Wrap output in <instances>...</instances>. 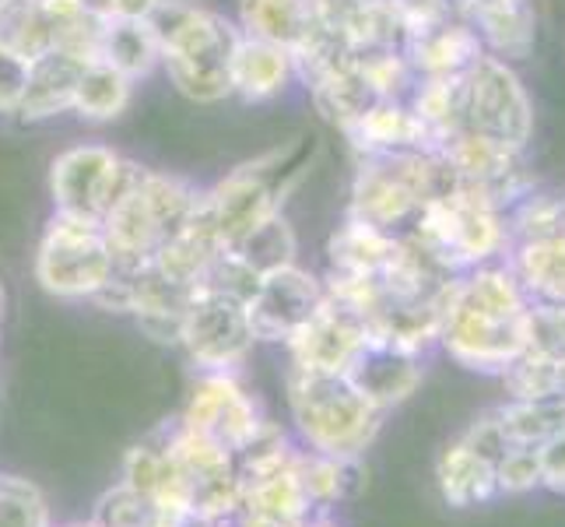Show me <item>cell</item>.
<instances>
[{"label": "cell", "mask_w": 565, "mask_h": 527, "mask_svg": "<svg viewBox=\"0 0 565 527\" xmlns=\"http://www.w3.org/2000/svg\"><path fill=\"white\" fill-rule=\"evenodd\" d=\"M439 345L471 373L499 377L531 345V299L510 267L481 264L454 282Z\"/></svg>", "instance_id": "obj_1"}, {"label": "cell", "mask_w": 565, "mask_h": 527, "mask_svg": "<svg viewBox=\"0 0 565 527\" xmlns=\"http://www.w3.org/2000/svg\"><path fill=\"white\" fill-rule=\"evenodd\" d=\"M148 29L159 43L166 71L186 99L218 103L232 88V56L239 46V32L222 14L204 11L186 0H159L148 14Z\"/></svg>", "instance_id": "obj_2"}, {"label": "cell", "mask_w": 565, "mask_h": 527, "mask_svg": "<svg viewBox=\"0 0 565 527\" xmlns=\"http://www.w3.org/2000/svg\"><path fill=\"white\" fill-rule=\"evenodd\" d=\"M313 159L317 141L302 134V138H291L281 148L264 151L260 159L232 169L204 198L222 246H236L253 229H260L267 219L281 214L285 198L302 183Z\"/></svg>", "instance_id": "obj_3"}, {"label": "cell", "mask_w": 565, "mask_h": 527, "mask_svg": "<svg viewBox=\"0 0 565 527\" xmlns=\"http://www.w3.org/2000/svg\"><path fill=\"white\" fill-rule=\"evenodd\" d=\"M288 415L306 451L330 457H365L383 425V412L369 404L344 373H288Z\"/></svg>", "instance_id": "obj_4"}, {"label": "cell", "mask_w": 565, "mask_h": 527, "mask_svg": "<svg viewBox=\"0 0 565 527\" xmlns=\"http://www.w3.org/2000/svg\"><path fill=\"white\" fill-rule=\"evenodd\" d=\"M446 190H454V169L439 151L362 155L352 187V214L394 232V225H407Z\"/></svg>", "instance_id": "obj_5"}, {"label": "cell", "mask_w": 565, "mask_h": 527, "mask_svg": "<svg viewBox=\"0 0 565 527\" xmlns=\"http://www.w3.org/2000/svg\"><path fill=\"white\" fill-rule=\"evenodd\" d=\"M198 201L201 198L183 180H172V176H159L138 166L127 190L116 198V204L103 219V232L109 240L116 267L130 271L148 264L166 246L172 232L190 219Z\"/></svg>", "instance_id": "obj_6"}, {"label": "cell", "mask_w": 565, "mask_h": 527, "mask_svg": "<svg viewBox=\"0 0 565 527\" xmlns=\"http://www.w3.org/2000/svg\"><path fill=\"white\" fill-rule=\"evenodd\" d=\"M407 236L450 275H467V271L489 264L510 246L505 214L457 187L428 201L412 219Z\"/></svg>", "instance_id": "obj_7"}, {"label": "cell", "mask_w": 565, "mask_h": 527, "mask_svg": "<svg viewBox=\"0 0 565 527\" xmlns=\"http://www.w3.org/2000/svg\"><path fill=\"white\" fill-rule=\"evenodd\" d=\"M116 271L103 222L61 214L35 253V278L56 299H92Z\"/></svg>", "instance_id": "obj_8"}, {"label": "cell", "mask_w": 565, "mask_h": 527, "mask_svg": "<svg viewBox=\"0 0 565 527\" xmlns=\"http://www.w3.org/2000/svg\"><path fill=\"white\" fill-rule=\"evenodd\" d=\"M463 130L502 141L510 148H527L534 134V106L523 82L502 56L484 53L463 74Z\"/></svg>", "instance_id": "obj_9"}, {"label": "cell", "mask_w": 565, "mask_h": 527, "mask_svg": "<svg viewBox=\"0 0 565 527\" xmlns=\"http://www.w3.org/2000/svg\"><path fill=\"white\" fill-rule=\"evenodd\" d=\"M446 166L454 169V187L471 193L495 211H510L516 201L537 190L534 172L527 169L520 148L481 138L475 130H460L439 148Z\"/></svg>", "instance_id": "obj_10"}, {"label": "cell", "mask_w": 565, "mask_h": 527, "mask_svg": "<svg viewBox=\"0 0 565 527\" xmlns=\"http://www.w3.org/2000/svg\"><path fill=\"white\" fill-rule=\"evenodd\" d=\"M246 299L218 288H201L183 314L180 348L201 373H232L253 348Z\"/></svg>", "instance_id": "obj_11"}, {"label": "cell", "mask_w": 565, "mask_h": 527, "mask_svg": "<svg viewBox=\"0 0 565 527\" xmlns=\"http://www.w3.org/2000/svg\"><path fill=\"white\" fill-rule=\"evenodd\" d=\"M134 172H138V166L124 162L120 155L103 145L67 148L64 155H56L50 172L56 211L74 214V219L103 222L116 198L127 190Z\"/></svg>", "instance_id": "obj_12"}, {"label": "cell", "mask_w": 565, "mask_h": 527, "mask_svg": "<svg viewBox=\"0 0 565 527\" xmlns=\"http://www.w3.org/2000/svg\"><path fill=\"white\" fill-rule=\"evenodd\" d=\"M180 422L193 433L222 443L225 451L239 454L260 433L267 415L260 412V401L232 373H204L193 383Z\"/></svg>", "instance_id": "obj_13"}, {"label": "cell", "mask_w": 565, "mask_h": 527, "mask_svg": "<svg viewBox=\"0 0 565 527\" xmlns=\"http://www.w3.org/2000/svg\"><path fill=\"white\" fill-rule=\"evenodd\" d=\"M323 282L288 264L264 275L246 299V317L257 341H288L323 306Z\"/></svg>", "instance_id": "obj_14"}, {"label": "cell", "mask_w": 565, "mask_h": 527, "mask_svg": "<svg viewBox=\"0 0 565 527\" xmlns=\"http://www.w3.org/2000/svg\"><path fill=\"white\" fill-rule=\"evenodd\" d=\"M369 341V324L338 303L323 299V306L309 317L296 335L285 341L291 369L309 373H348V366Z\"/></svg>", "instance_id": "obj_15"}, {"label": "cell", "mask_w": 565, "mask_h": 527, "mask_svg": "<svg viewBox=\"0 0 565 527\" xmlns=\"http://www.w3.org/2000/svg\"><path fill=\"white\" fill-rule=\"evenodd\" d=\"M344 377L355 383V390L376 412L386 415L422 387L425 369H422V356H415V351L369 338Z\"/></svg>", "instance_id": "obj_16"}, {"label": "cell", "mask_w": 565, "mask_h": 527, "mask_svg": "<svg viewBox=\"0 0 565 527\" xmlns=\"http://www.w3.org/2000/svg\"><path fill=\"white\" fill-rule=\"evenodd\" d=\"M243 25L246 35L296 56L323 32L320 0H243Z\"/></svg>", "instance_id": "obj_17"}, {"label": "cell", "mask_w": 565, "mask_h": 527, "mask_svg": "<svg viewBox=\"0 0 565 527\" xmlns=\"http://www.w3.org/2000/svg\"><path fill=\"white\" fill-rule=\"evenodd\" d=\"M404 56L412 64L415 77H450L471 71L484 56V43L463 18H450V22L433 32L407 39Z\"/></svg>", "instance_id": "obj_18"}, {"label": "cell", "mask_w": 565, "mask_h": 527, "mask_svg": "<svg viewBox=\"0 0 565 527\" xmlns=\"http://www.w3.org/2000/svg\"><path fill=\"white\" fill-rule=\"evenodd\" d=\"M481 43L505 61H523L537 43V14L534 0H475L463 18Z\"/></svg>", "instance_id": "obj_19"}, {"label": "cell", "mask_w": 565, "mask_h": 527, "mask_svg": "<svg viewBox=\"0 0 565 527\" xmlns=\"http://www.w3.org/2000/svg\"><path fill=\"white\" fill-rule=\"evenodd\" d=\"M291 467H296V478L317 514L330 510V506H338V503L355 499L365 489V478H369L362 457H330V454L306 451V446L296 451Z\"/></svg>", "instance_id": "obj_20"}, {"label": "cell", "mask_w": 565, "mask_h": 527, "mask_svg": "<svg viewBox=\"0 0 565 527\" xmlns=\"http://www.w3.org/2000/svg\"><path fill=\"white\" fill-rule=\"evenodd\" d=\"M436 482L446 506H454V510H471V506L492 503L499 496L495 464L484 454H478L475 446H467L463 440L450 443L439 454Z\"/></svg>", "instance_id": "obj_21"}, {"label": "cell", "mask_w": 565, "mask_h": 527, "mask_svg": "<svg viewBox=\"0 0 565 527\" xmlns=\"http://www.w3.org/2000/svg\"><path fill=\"white\" fill-rule=\"evenodd\" d=\"M82 71H85V61H77V56L64 50L39 56L29 67V85L22 95V106H18V116H22V120H50V116L71 109Z\"/></svg>", "instance_id": "obj_22"}, {"label": "cell", "mask_w": 565, "mask_h": 527, "mask_svg": "<svg viewBox=\"0 0 565 527\" xmlns=\"http://www.w3.org/2000/svg\"><path fill=\"white\" fill-rule=\"evenodd\" d=\"M412 113L422 127L428 151H439L454 134L463 130V74L450 77H415Z\"/></svg>", "instance_id": "obj_23"}, {"label": "cell", "mask_w": 565, "mask_h": 527, "mask_svg": "<svg viewBox=\"0 0 565 527\" xmlns=\"http://www.w3.org/2000/svg\"><path fill=\"white\" fill-rule=\"evenodd\" d=\"M505 267L513 271L531 303H565V232L513 243Z\"/></svg>", "instance_id": "obj_24"}, {"label": "cell", "mask_w": 565, "mask_h": 527, "mask_svg": "<svg viewBox=\"0 0 565 527\" xmlns=\"http://www.w3.org/2000/svg\"><path fill=\"white\" fill-rule=\"evenodd\" d=\"M394 232L380 225H369L355 214H348V222L330 236L327 253H330V271H344V275H362V278H380L386 264L397 253Z\"/></svg>", "instance_id": "obj_25"}, {"label": "cell", "mask_w": 565, "mask_h": 527, "mask_svg": "<svg viewBox=\"0 0 565 527\" xmlns=\"http://www.w3.org/2000/svg\"><path fill=\"white\" fill-rule=\"evenodd\" d=\"M348 141H352L362 155H380V151H428L422 127L415 120L412 106L404 99H386L376 103L369 113H362L355 124L344 127Z\"/></svg>", "instance_id": "obj_26"}, {"label": "cell", "mask_w": 565, "mask_h": 527, "mask_svg": "<svg viewBox=\"0 0 565 527\" xmlns=\"http://www.w3.org/2000/svg\"><path fill=\"white\" fill-rule=\"evenodd\" d=\"M309 88H313L317 109L341 130L348 124H355L359 116L369 113L376 103H383L380 95L369 88V82L362 77V71H359V64L352 61V56H344V61H338L334 67H327L323 74H317L313 82H309Z\"/></svg>", "instance_id": "obj_27"}, {"label": "cell", "mask_w": 565, "mask_h": 527, "mask_svg": "<svg viewBox=\"0 0 565 527\" xmlns=\"http://www.w3.org/2000/svg\"><path fill=\"white\" fill-rule=\"evenodd\" d=\"M0 46L29 64L61 46V29L43 0H0Z\"/></svg>", "instance_id": "obj_28"}, {"label": "cell", "mask_w": 565, "mask_h": 527, "mask_svg": "<svg viewBox=\"0 0 565 527\" xmlns=\"http://www.w3.org/2000/svg\"><path fill=\"white\" fill-rule=\"evenodd\" d=\"M291 74V56L281 46H270L264 39H239L236 56H232V88L246 99H267L285 88Z\"/></svg>", "instance_id": "obj_29"}, {"label": "cell", "mask_w": 565, "mask_h": 527, "mask_svg": "<svg viewBox=\"0 0 565 527\" xmlns=\"http://www.w3.org/2000/svg\"><path fill=\"white\" fill-rule=\"evenodd\" d=\"M499 429L510 446H537L552 440L565 429V398H534V401H505L502 408H492Z\"/></svg>", "instance_id": "obj_30"}, {"label": "cell", "mask_w": 565, "mask_h": 527, "mask_svg": "<svg viewBox=\"0 0 565 527\" xmlns=\"http://www.w3.org/2000/svg\"><path fill=\"white\" fill-rule=\"evenodd\" d=\"M225 253L246 271V275L260 282L264 275H270V271L296 264V232H291V225L281 219V214H275V219H267L260 229H253L249 236H243Z\"/></svg>", "instance_id": "obj_31"}, {"label": "cell", "mask_w": 565, "mask_h": 527, "mask_svg": "<svg viewBox=\"0 0 565 527\" xmlns=\"http://www.w3.org/2000/svg\"><path fill=\"white\" fill-rule=\"evenodd\" d=\"M99 61L127 74L130 82L141 77L159 61V43L148 29V22H124V18H113L103 25V46H99Z\"/></svg>", "instance_id": "obj_32"}, {"label": "cell", "mask_w": 565, "mask_h": 527, "mask_svg": "<svg viewBox=\"0 0 565 527\" xmlns=\"http://www.w3.org/2000/svg\"><path fill=\"white\" fill-rule=\"evenodd\" d=\"M130 103V77L109 67L106 61H92L82 71V82L74 92V106L88 120H113Z\"/></svg>", "instance_id": "obj_33"}, {"label": "cell", "mask_w": 565, "mask_h": 527, "mask_svg": "<svg viewBox=\"0 0 565 527\" xmlns=\"http://www.w3.org/2000/svg\"><path fill=\"white\" fill-rule=\"evenodd\" d=\"M510 401H534L558 394V362L537 348H523L520 356L499 373Z\"/></svg>", "instance_id": "obj_34"}, {"label": "cell", "mask_w": 565, "mask_h": 527, "mask_svg": "<svg viewBox=\"0 0 565 527\" xmlns=\"http://www.w3.org/2000/svg\"><path fill=\"white\" fill-rule=\"evenodd\" d=\"M0 527H53L50 503L35 482L0 475Z\"/></svg>", "instance_id": "obj_35"}, {"label": "cell", "mask_w": 565, "mask_h": 527, "mask_svg": "<svg viewBox=\"0 0 565 527\" xmlns=\"http://www.w3.org/2000/svg\"><path fill=\"white\" fill-rule=\"evenodd\" d=\"M159 510H162L159 503H151L138 489H130L127 482H120V485H113L109 493L99 496L92 524L95 527H154Z\"/></svg>", "instance_id": "obj_36"}, {"label": "cell", "mask_w": 565, "mask_h": 527, "mask_svg": "<svg viewBox=\"0 0 565 527\" xmlns=\"http://www.w3.org/2000/svg\"><path fill=\"white\" fill-rule=\"evenodd\" d=\"M495 485L499 496H523L541 489V464L534 446H510L495 461Z\"/></svg>", "instance_id": "obj_37"}, {"label": "cell", "mask_w": 565, "mask_h": 527, "mask_svg": "<svg viewBox=\"0 0 565 527\" xmlns=\"http://www.w3.org/2000/svg\"><path fill=\"white\" fill-rule=\"evenodd\" d=\"M548 359H565V303H531V345Z\"/></svg>", "instance_id": "obj_38"}, {"label": "cell", "mask_w": 565, "mask_h": 527, "mask_svg": "<svg viewBox=\"0 0 565 527\" xmlns=\"http://www.w3.org/2000/svg\"><path fill=\"white\" fill-rule=\"evenodd\" d=\"M29 61L0 46V113H18L29 85Z\"/></svg>", "instance_id": "obj_39"}, {"label": "cell", "mask_w": 565, "mask_h": 527, "mask_svg": "<svg viewBox=\"0 0 565 527\" xmlns=\"http://www.w3.org/2000/svg\"><path fill=\"white\" fill-rule=\"evenodd\" d=\"M537 464H541V489L565 496V429L537 446Z\"/></svg>", "instance_id": "obj_40"}, {"label": "cell", "mask_w": 565, "mask_h": 527, "mask_svg": "<svg viewBox=\"0 0 565 527\" xmlns=\"http://www.w3.org/2000/svg\"><path fill=\"white\" fill-rule=\"evenodd\" d=\"M159 8V0H113V18L124 22H148V14Z\"/></svg>", "instance_id": "obj_41"}, {"label": "cell", "mask_w": 565, "mask_h": 527, "mask_svg": "<svg viewBox=\"0 0 565 527\" xmlns=\"http://www.w3.org/2000/svg\"><path fill=\"white\" fill-rule=\"evenodd\" d=\"M92 18H99V22H113V0H77Z\"/></svg>", "instance_id": "obj_42"}, {"label": "cell", "mask_w": 565, "mask_h": 527, "mask_svg": "<svg viewBox=\"0 0 565 527\" xmlns=\"http://www.w3.org/2000/svg\"><path fill=\"white\" fill-rule=\"evenodd\" d=\"M299 527H338V524H334V520H330V517L320 510V514H309V517H306Z\"/></svg>", "instance_id": "obj_43"}, {"label": "cell", "mask_w": 565, "mask_h": 527, "mask_svg": "<svg viewBox=\"0 0 565 527\" xmlns=\"http://www.w3.org/2000/svg\"><path fill=\"white\" fill-rule=\"evenodd\" d=\"M443 4L446 8H450L457 18H467V11H471V4H475V0H443Z\"/></svg>", "instance_id": "obj_44"}, {"label": "cell", "mask_w": 565, "mask_h": 527, "mask_svg": "<svg viewBox=\"0 0 565 527\" xmlns=\"http://www.w3.org/2000/svg\"><path fill=\"white\" fill-rule=\"evenodd\" d=\"M558 394L565 398V359L558 362Z\"/></svg>", "instance_id": "obj_45"}, {"label": "cell", "mask_w": 565, "mask_h": 527, "mask_svg": "<svg viewBox=\"0 0 565 527\" xmlns=\"http://www.w3.org/2000/svg\"><path fill=\"white\" fill-rule=\"evenodd\" d=\"M198 527H236V524H232V520H201Z\"/></svg>", "instance_id": "obj_46"}, {"label": "cell", "mask_w": 565, "mask_h": 527, "mask_svg": "<svg viewBox=\"0 0 565 527\" xmlns=\"http://www.w3.org/2000/svg\"><path fill=\"white\" fill-rule=\"evenodd\" d=\"M0 314H4V285H0Z\"/></svg>", "instance_id": "obj_47"}, {"label": "cell", "mask_w": 565, "mask_h": 527, "mask_svg": "<svg viewBox=\"0 0 565 527\" xmlns=\"http://www.w3.org/2000/svg\"><path fill=\"white\" fill-rule=\"evenodd\" d=\"M71 527H95V524H92V520H88V524H71Z\"/></svg>", "instance_id": "obj_48"}, {"label": "cell", "mask_w": 565, "mask_h": 527, "mask_svg": "<svg viewBox=\"0 0 565 527\" xmlns=\"http://www.w3.org/2000/svg\"><path fill=\"white\" fill-rule=\"evenodd\" d=\"M562 201H565V198H562Z\"/></svg>", "instance_id": "obj_49"}]
</instances>
